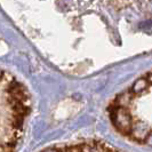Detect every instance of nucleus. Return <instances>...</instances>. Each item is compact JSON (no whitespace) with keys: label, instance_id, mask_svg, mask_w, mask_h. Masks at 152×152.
Instances as JSON below:
<instances>
[{"label":"nucleus","instance_id":"nucleus-1","mask_svg":"<svg viewBox=\"0 0 152 152\" xmlns=\"http://www.w3.org/2000/svg\"><path fill=\"white\" fill-rule=\"evenodd\" d=\"M107 115L122 137L152 148V70L111 99Z\"/></svg>","mask_w":152,"mask_h":152},{"label":"nucleus","instance_id":"nucleus-2","mask_svg":"<svg viewBox=\"0 0 152 152\" xmlns=\"http://www.w3.org/2000/svg\"><path fill=\"white\" fill-rule=\"evenodd\" d=\"M40 152H124L103 141H79L64 144H55Z\"/></svg>","mask_w":152,"mask_h":152}]
</instances>
